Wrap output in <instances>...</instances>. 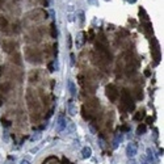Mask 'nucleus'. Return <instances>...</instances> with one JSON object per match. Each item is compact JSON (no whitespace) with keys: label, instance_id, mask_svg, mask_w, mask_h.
<instances>
[{"label":"nucleus","instance_id":"f8f14e48","mask_svg":"<svg viewBox=\"0 0 164 164\" xmlns=\"http://www.w3.org/2000/svg\"><path fill=\"white\" fill-rule=\"evenodd\" d=\"M68 130L71 131L70 134H72V133H74V131H75V125H74V124H71V125H70V127H68Z\"/></svg>","mask_w":164,"mask_h":164},{"label":"nucleus","instance_id":"7ed1b4c3","mask_svg":"<svg viewBox=\"0 0 164 164\" xmlns=\"http://www.w3.org/2000/svg\"><path fill=\"white\" fill-rule=\"evenodd\" d=\"M67 88H68V92L72 97H76L77 95V89H76V85L72 80H67Z\"/></svg>","mask_w":164,"mask_h":164},{"label":"nucleus","instance_id":"1a4fd4ad","mask_svg":"<svg viewBox=\"0 0 164 164\" xmlns=\"http://www.w3.org/2000/svg\"><path fill=\"white\" fill-rule=\"evenodd\" d=\"M140 164H150L147 158H146V155H142V156H140Z\"/></svg>","mask_w":164,"mask_h":164},{"label":"nucleus","instance_id":"4468645a","mask_svg":"<svg viewBox=\"0 0 164 164\" xmlns=\"http://www.w3.org/2000/svg\"><path fill=\"white\" fill-rule=\"evenodd\" d=\"M127 164H136V162H135L134 158H130L129 160H127Z\"/></svg>","mask_w":164,"mask_h":164},{"label":"nucleus","instance_id":"0eeeda50","mask_svg":"<svg viewBox=\"0 0 164 164\" xmlns=\"http://www.w3.org/2000/svg\"><path fill=\"white\" fill-rule=\"evenodd\" d=\"M146 133V125H139L138 129H136V134L138 135H143Z\"/></svg>","mask_w":164,"mask_h":164},{"label":"nucleus","instance_id":"9d476101","mask_svg":"<svg viewBox=\"0 0 164 164\" xmlns=\"http://www.w3.org/2000/svg\"><path fill=\"white\" fill-rule=\"evenodd\" d=\"M41 138V133H37V134H34L33 136H32V142H34V140H38Z\"/></svg>","mask_w":164,"mask_h":164},{"label":"nucleus","instance_id":"f257e3e1","mask_svg":"<svg viewBox=\"0 0 164 164\" xmlns=\"http://www.w3.org/2000/svg\"><path fill=\"white\" fill-rule=\"evenodd\" d=\"M138 154V144H136L135 142H130V143H127L126 146V155H127V158H134L135 155Z\"/></svg>","mask_w":164,"mask_h":164},{"label":"nucleus","instance_id":"9b49d317","mask_svg":"<svg viewBox=\"0 0 164 164\" xmlns=\"http://www.w3.org/2000/svg\"><path fill=\"white\" fill-rule=\"evenodd\" d=\"M3 139L5 140V142H8V140H9V135H8V131H4V134H3Z\"/></svg>","mask_w":164,"mask_h":164},{"label":"nucleus","instance_id":"6e6552de","mask_svg":"<svg viewBox=\"0 0 164 164\" xmlns=\"http://www.w3.org/2000/svg\"><path fill=\"white\" fill-rule=\"evenodd\" d=\"M68 112H70V114L71 116H74L75 114V108H74V104H72V100H70V101H68Z\"/></svg>","mask_w":164,"mask_h":164},{"label":"nucleus","instance_id":"ddd939ff","mask_svg":"<svg viewBox=\"0 0 164 164\" xmlns=\"http://www.w3.org/2000/svg\"><path fill=\"white\" fill-rule=\"evenodd\" d=\"M20 164H30V160L29 159H22V160L20 162Z\"/></svg>","mask_w":164,"mask_h":164},{"label":"nucleus","instance_id":"dca6fc26","mask_svg":"<svg viewBox=\"0 0 164 164\" xmlns=\"http://www.w3.org/2000/svg\"><path fill=\"white\" fill-rule=\"evenodd\" d=\"M127 1H129V3H131V4H133V3H135V1H136V0H127Z\"/></svg>","mask_w":164,"mask_h":164},{"label":"nucleus","instance_id":"f03ea898","mask_svg":"<svg viewBox=\"0 0 164 164\" xmlns=\"http://www.w3.org/2000/svg\"><path fill=\"white\" fill-rule=\"evenodd\" d=\"M67 129V121L63 116H59L57 120V133H62Z\"/></svg>","mask_w":164,"mask_h":164},{"label":"nucleus","instance_id":"423d86ee","mask_svg":"<svg viewBox=\"0 0 164 164\" xmlns=\"http://www.w3.org/2000/svg\"><path fill=\"white\" fill-rule=\"evenodd\" d=\"M146 158H147V160L150 164H152L155 162V156H154V152H152V150L151 148H147L146 150Z\"/></svg>","mask_w":164,"mask_h":164},{"label":"nucleus","instance_id":"39448f33","mask_svg":"<svg viewBox=\"0 0 164 164\" xmlns=\"http://www.w3.org/2000/svg\"><path fill=\"white\" fill-rule=\"evenodd\" d=\"M122 140H124V135H122L121 133H120V134H117V135L114 136V139H113V147L117 148L118 146L122 143Z\"/></svg>","mask_w":164,"mask_h":164},{"label":"nucleus","instance_id":"20e7f679","mask_svg":"<svg viewBox=\"0 0 164 164\" xmlns=\"http://www.w3.org/2000/svg\"><path fill=\"white\" fill-rule=\"evenodd\" d=\"M81 156H83V159H88L92 156V148L91 147H83L81 148Z\"/></svg>","mask_w":164,"mask_h":164},{"label":"nucleus","instance_id":"2eb2a0df","mask_svg":"<svg viewBox=\"0 0 164 164\" xmlns=\"http://www.w3.org/2000/svg\"><path fill=\"white\" fill-rule=\"evenodd\" d=\"M91 4H97V0H88Z\"/></svg>","mask_w":164,"mask_h":164}]
</instances>
